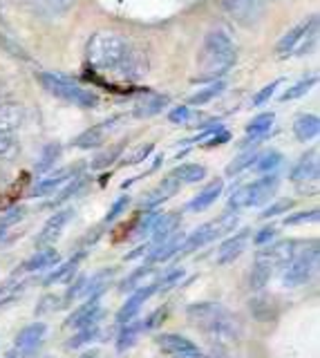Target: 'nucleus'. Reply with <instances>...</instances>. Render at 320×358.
Instances as JSON below:
<instances>
[{
	"instance_id": "obj_15",
	"label": "nucleus",
	"mask_w": 320,
	"mask_h": 358,
	"mask_svg": "<svg viewBox=\"0 0 320 358\" xmlns=\"http://www.w3.org/2000/svg\"><path fill=\"white\" fill-rule=\"evenodd\" d=\"M154 294H157V282H152V285H148V287H139L135 294H132L130 298H128V302L124 307L119 309V313H117V322H121V324H126V322H132V318L137 316L139 313V309L146 305V300H150Z\"/></svg>"
},
{
	"instance_id": "obj_23",
	"label": "nucleus",
	"mask_w": 320,
	"mask_h": 358,
	"mask_svg": "<svg viewBox=\"0 0 320 358\" xmlns=\"http://www.w3.org/2000/svg\"><path fill=\"white\" fill-rule=\"evenodd\" d=\"M180 217H182V213L180 210H173V213H166V215H159L157 224H154V229H152V242L150 246L154 249L159 242H163L166 238H170V235L180 229Z\"/></svg>"
},
{
	"instance_id": "obj_49",
	"label": "nucleus",
	"mask_w": 320,
	"mask_h": 358,
	"mask_svg": "<svg viewBox=\"0 0 320 358\" xmlns=\"http://www.w3.org/2000/svg\"><path fill=\"white\" fill-rule=\"evenodd\" d=\"M157 220H159V215L157 213H152V210H148V215L146 217H141V220H137L135 224V238H143L146 233H152V229H154V224H157Z\"/></svg>"
},
{
	"instance_id": "obj_16",
	"label": "nucleus",
	"mask_w": 320,
	"mask_h": 358,
	"mask_svg": "<svg viewBox=\"0 0 320 358\" xmlns=\"http://www.w3.org/2000/svg\"><path fill=\"white\" fill-rule=\"evenodd\" d=\"M119 121H121V119L115 117V119H110V121L99 123V126H92L90 130L81 132L79 137L74 139V145H76V148H83V150L99 148V145H101V143L108 139V134L117 128V123H119Z\"/></svg>"
},
{
	"instance_id": "obj_20",
	"label": "nucleus",
	"mask_w": 320,
	"mask_h": 358,
	"mask_svg": "<svg viewBox=\"0 0 320 358\" xmlns=\"http://www.w3.org/2000/svg\"><path fill=\"white\" fill-rule=\"evenodd\" d=\"M184 238L186 235L182 233L180 235V231H175L170 238H166L163 242H159L154 249L150 251V257H148V266L150 264H159V262H166V260H170L173 255H177V251H180V246H182V242H184Z\"/></svg>"
},
{
	"instance_id": "obj_50",
	"label": "nucleus",
	"mask_w": 320,
	"mask_h": 358,
	"mask_svg": "<svg viewBox=\"0 0 320 358\" xmlns=\"http://www.w3.org/2000/svg\"><path fill=\"white\" fill-rule=\"evenodd\" d=\"M148 275H152L150 266H148V264H143V266H141V268H137V271L132 273L130 278H126L124 282H121V287H119V289H121V291H132V289H135V287L141 282L143 278H148Z\"/></svg>"
},
{
	"instance_id": "obj_5",
	"label": "nucleus",
	"mask_w": 320,
	"mask_h": 358,
	"mask_svg": "<svg viewBox=\"0 0 320 358\" xmlns=\"http://www.w3.org/2000/svg\"><path fill=\"white\" fill-rule=\"evenodd\" d=\"M235 227H238V213L235 210H226L217 220L206 222V224H202L200 229H195L191 235H186L177 255H186V253H193L197 249H204L206 244L215 242L217 238H224V235L233 233Z\"/></svg>"
},
{
	"instance_id": "obj_28",
	"label": "nucleus",
	"mask_w": 320,
	"mask_h": 358,
	"mask_svg": "<svg viewBox=\"0 0 320 358\" xmlns=\"http://www.w3.org/2000/svg\"><path fill=\"white\" fill-rule=\"evenodd\" d=\"M61 260L59 257V251L57 249H52V246H48V249H41L38 253H34L29 257V260L23 264V271H27V273H36V271H41V268H50V266H54Z\"/></svg>"
},
{
	"instance_id": "obj_7",
	"label": "nucleus",
	"mask_w": 320,
	"mask_h": 358,
	"mask_svg": "<svg viewBox=\"0 0 320 358\" xmlns=\"http://www.w3.org/2000/svg\"><path fill=\"white\" fill-rule=\"evenodd\" d=\"M318 36V16H309L303 22H298L293 29H289L278 43L280 59H289V56H303L312 50Z\"/></svg>"
},
{
	"instance_id": "obj_34",
	"label": "nucleus",
	"mask_w": 320,
	"mask_h": 358,
	"mask_svg": "<svg viewBox=\"0 0 320 358\" xmlns=\"http://www.w3.org/2000/svg\"><path fill=\"white\" fill-rule=\"evenodd\" d=\"M34 9L43 16H61L68 9L74 7L76 0H29Z\"/></svg>"
},
{
	"instance_id": "obj_12",
	"label": "nucleus",
	"mask_w": 320,
	"mask_h": 358,
	"mask_svg": "<svg viewBox=\"0 0 320 358\" xmlns=\"http://www.w3.org/2000/svg\"><path fill=\"white\" fill-rule=\"evenodd\" d=\"M72 215H74L72 208H63L59 213H54V215L45 222V227L41 229L38 238H36V246H38V249H48L50 244L57 242L61 235H63L65 227L70 224Z\"/></svg>"
},
{
	"instance_id": "obj_36",
	"label": "nucleus",
	"mask_w": 320,
	"mask_h": 358,
	"mask_svg": "<svg viewBox=\"0 0 320 358\" xmlns=\"http://www.w3.org/2000/svg\"><path fill=\"white\" fill-rule=\"evenodd\" d=\"M141 331H143L141 320H139V322H128L126 327L121 329L119 338H117V350H119V352H126L128 347H132V345L137 343V338L141 336Z\"/></svg>"
},
{
	"instance_id": "obj_22",
	"label": "nucleus",
	"mask_w": 320,
	"mask_h": 358,
	"mask_svg": "<svg viewBox=\"0 0 320 358\" xmlns=\"http://www.w3.org/2000/svg\"><path fill=\"white\" fill-rule=\"evenodd\" d=\"M48 327L43 322H34L27 324V327L20 329V334L16 336V352H31L36 345H41V341L45 338Z\"/></svg>"
},
{
	"instance_id": "obj_31",
	"label": "nucleus",
	"mask_w": 320,
	"mask_h": 358,
	"mask_svg": "<svg viewBox=\"0 0 320 358\" xmlns=\"http://www.w3.org/2000/svg\"><path fill=\"white\" fill-rule=\"evenodd\" d=\"M83 253H76L70 262L61 264L57 271H54L52 275L45 278V285H61V282H70V280L76 275V271H79V264L83 262Z\"/></svg>"
},
{
	"instance_id": "obj_21",
	"label": "nucleus",
	"mask_w": 320,
	"mask_h": 358,
	"mask_svg": "<svg viewBox=\"0 0 320 358\" xmlns=\"http://www.w3.org/2000/svg\"><path fill=\"white\" fill-rule=\"evenodd\" d=\"M222 190H224V182L222 179H215V182H211L208 186H204V190L197 197H193L191 201H189V210H193V213H202V210H206V208H211L215 201L219 199V195H222Z\"/></svg>"
},
{
	"instance_id": "obj_42",
	"label": "nucleus",
	"mask_w": 320,
	"mask_h": 358,
	"mask_svg": "<svg viewBox=\"0 0 320 358\" xmlns=\"http://www.w3.org/2000/svg\"><path fill=\"white\" fill-rule=\"evenodd\" d=\"M316 83V76H309V78H303V81H298L296 85H291L286 92L282 94V101H296V99H300L305 96L309 90H312V85Z\"/></svg>"
},
{
	"instance_id": "obj_54",
	"label": "nucleus",
	"mask_w": 320,
	"mask_h": 358,
	"mask_svg": "<svg viewBox=\"0 0 320 358\" xmlns=\"http://www.w3.org/2000/svg\"><path fill=\"white\" fill-rule=\"evenodd\" d=\"M275 233H278V229H275L273 224H269V227H264V229H260V231L256 233V238H253V242H256L258 246H262V244L271 242V240L275 238Z\"/></svg>"
},
{
	"instance_id": "obj_41",
	"label": "nucleus",
	"mask_w": 320,
	"mask_h": 358,
	"mask_svg": "<svg viewBox=\"0 0 320 358\" xmlns=\"http://www.w3.org/2000/svg\"><path fill=\"white\" fill-rule=\"evenodd\" d=\"M224 81H215V83H211L208 87H204V90H200L197 94H193L191 96V106H204V103H208V101H213L215 96H219L224 92Z\"/></svg>"
},
{
	"instance_id": "obj_48",
	"label": "nucleus",
	"mask_w": 320,
	"mask_h": 358,
	"mask_svg": "<svg viewBox=\"0 0 320 358\" xmlns=\"http://www.w3.org/2000/svg\"><path fill=\"white\" fill-rule=\"evenodd\" d=\"M128 204H130V197H128V195L117 197V199H115V204L110 206V210L106 213V217H103V227H106V224H112V222L121 215V213H124V210L128 208Z\"/></svg>"
},
{
	"instance_id": "obj_14",
	"label": "nucleus",
	"mask_w": 320,
	"mask_h": 358,
	"mask_svg": "<svg viewBox=\"0 0 320 358\" xmlns=\"http://www.w3.org/2000/svg\"><path fill=\"white\" fill-rule=\"evenodd\" d=\"M289 179L298 186H305V184L316 186L318 184V150H309L307 155H303L300 162L291 168Z\"/></svg>"
},
{
	"instance_id": "obj_51",
	"label": "nucleus",
	"mask_w": 320,
	"mask_h": 358,
	"mask_svg": "<svg viewBox=\"0 0 320 358\" xmlns=\"http://www.w3.org/2000/svg\"><path fill=\"white\" fill-rule=\"evenodd\" d=\"M25 217V208L23 206H16L12 210H7L3 217H0V229H9V227H14V224H18L20 220Z\"/></svg>"
},
{
	"instance_id": "obj_2",
	"label": "nucleus",
	"mask_w": 320,
	"mask_h": 358,
	"mask_svg": "<svg viewBox=\"0 0 320 358\" xmlns=\"http://www.w3.org/2000/svg\"><path fill=\"white\" fill-rule=\"evenodd\" d=\"M186 318L219 350L235 347L240 338V320L228 309L215 305V302H195L186 309Z\"/></svg>"
},
{
	"instance_id": "obj_53",
	"label": "nucleus",
	"mask_w": 320,
	"mask_h": 358,
	"mask_svg": "<svg viewBox=\"0 0 320 358\" xmlns=\"http://www.w3.org/2000/svg\"><path fill=\"white\" fill-rule=\"evenodd\" d=\"M154 145L152 143H141L137 145V150L132 152L130 157H126V166H132V164H141V162H146V157L152 152Z\"/></svg>"
},
{
	"instance_id": "obj_1",
	"label": "nucleus",
	"mask_w": 320,
	"mask_h": 358,
	"mask_svg": "<svg viewBox=\"0 0 320 358\" xmlns=\"http://www.w3.org/2000/svg\"><path fill=\"white\" fill-rule=\"evenodd\" d=\"M85 56L94 70L115 74L124 81H137L148 72V59L143 52L135 50L124 34L112 29L94 31L87 41Z\"/></svg>"
},
{
	"instance_id": "obj_45",
	"label": "nucleus",
	"mask_w": 320,
	"mask_h": 358,
	"mask_svg": "<svg viewBox=\"0 0 320 358\" xmlns=\"http://www.w3.org/2000/svg\"><path fill=\"white\" fill-rule=\"evenodd\" d=\"M121 150H124V143L115 145L112 150H106V152H101V155H99L96 159L92 162V168H94V171H101V168H108L110 164H115V162H117V157L121 155Z\"/></svg>"
},
{
	"instance_id": "obj_26",
	"label": "nucleus",
	"mask_w": 320,
	"mask_h": 358,
	"mask_svg": "<svg viewBox=\"0 0 320 358\" xmlns=\"http://www.w3.org/2000/svg\"><path fill=\"white\" fill-rule=\"evenodd\" d=\"M170 103V99L166 94H148L146 99H141L139 103L132 110V115L137 119H146V117H154Z\"/></svg>"
},
{
	"instance_id": "obj_37",
	"label": "nucleus",
	"mask_w": 320,
	"mask_h": 358,
	"mask_svg": "<svg viewBox=\"0 0 320 358\" xmlns=\"http://www.w3.org/2000/svg\"><path fill=\"white\" fill-rule=\"evenodd\" d=\"M61 157V145L59 143H48L41 152V159L36 162V171L41 175H45L50 168L57 166V159Z\"/></svg>"
},
{
	"instance_id": "obj_3",
	"label": "nucleus",
	"mask_w": 320,
	"mask_h": 358,
	"mask_svg": "<svg viewBox=\"0 0 320 358\" xmlns=\"http://www.w3.org/2000/svg\"><path fill=\"white\" fill-rule=\"evenodd\" d=\"M238 52L226 31H211L204 38L200 52V78L202 81H219L235 65Z\"/></svg>"
},
{
	"instance_id": "obj_29",
	"label": "nucleus",
	"mask_w": 320,
	"mask_h": 358,
	"mask_svg": "<svg viewBox=\"0 0 320 358\" xmlns=\"http://www.w3.org/2000/svg\"><path fill=\"white\" fill-rule=\"evenodd\" d=\"M85 184H87V179L76 175V177H74V179H70V182L65 184L63 188H59L57 197H54V201H50V204H45V208H57V206H63L65 201H70V199H74L76 195H79L81 190L85 188Z\"/></svg>"
},
{
	"instance_id": "obj_8",
	"label": "nucleus",
	"mask_w": 320,
	"mask_h": 358,
	"mask_svg": "<svg viewBox=\"0 0 320 358\" xmlns=\"http://www.w3.org/2000/svg\"><path fill=\"white\" fill-rule=\"evenodd\" d=\"M318 253H320L318 240L303 242L298 255L293 257L289 264H286V271H284L282 282L286 287H300V285H305L307 280L314 275V268L318 264Z\"/></svg>"
},
{
	"instance_id": "obj_52",
	"label": "nucleus",
	"mask_w": 320,
	"mask_h": 358,
	"mask_svg": "<svg viewBox=\"0 0 320 358\" xmlns=\"http://www.w3.org/2000/svg\"><path fill=\"white\" fill-rule=\"evenodd\" d=\"M280 78H278V81H273V83H269V85H264L262 90H260V92L256 94V96H253V106H262V103H267V101L275 94V90H278L280 87Z\"/></svg>"
},
{
	"instance_id": "obj_24",
	"label": "nucleus",
	"mask_w": 320,
	"mask_h": 358,
	"mask_svg": "<svg viewBox=\"0 0 320 358\" xmlns=\"http://www.w3.org/2000/svg\"><path fill=\"white\" fill-rule=\"evenodd\" d=\"M23 123V108L14 101H0V132L12 134Z\"/></svg>"
},
{
	"instance_id": "obj_13",
	"label": "nucleus",
	"mask_w": 320,
	"mask_h": 358,
	"mask_svg": "<svg viewBox=\"0 0 320 358\" xmlns=\"http://www.w3.org/2000/svg\"><path fill=\"white\" fill-rule=\"evenodd\" d=\"M249 238H251V229H242L235 235L226 238L222 244L217 246V253H215L217 264H231V262H235L238 257L245 253L247 244H249Z\"/></svg>"
},
{
	"instance_id": "obj_25",
	"label": "nucleus",
	"mask_w": 320,
	"mask_h": 358,
	"mask_svg": "<svg viewBox=\"0 0 320 358\" xmlns=\"http://www.w3.org/2000/svg\"><path fill=\"white\" fill-rule=\"evenodd\" d=\"M273 121H275V115L273 112H264V115H258L256 119H253L249 126H247V141L245 143H251L253 145H258L264 137L269 134L271 126H273Z\"/></svg>"
},
{
	"instance_id": "obj_11",
	"label": "nucleus",
	"mask_w": 320,
	"mask_h": 358,
	"mask_svg": "<svg viewBox=\"0 0 320 358\" xmlns=\"http://www.w3.org/2000/svg\"><path fill=\"white\" fill-rule=\"evenodd\" d=\"M103 316V307L99 305V298H90L85 300L79 309H74L68 320L63 322L65 329H83L90 327V324H99V318Z\"/></svg>"
},
{
	"instance_id": "obj_17",
	"label": "nucleus",
	"mask_w": 320,
	"mask_h": 358,
	"mask_svg": "<svg viewBox=\"0 0 320 358\" xmlns=\"http://www.w3.org/2000/svg\"><path fill=\"white\" fill-rule=\"evenodd\" d=\"M180 188H182V184H180L175 177H170V175H168V177L163 179V182H161L157 188L150 190L148 195H143V199H141V204H139V206H141L143 210H154L159 204H163V201H166V199H170L175 193H177Z\"/></svg>"
},
{
	"instance_id": "obj_43",
	"label": "nucleus",
	"mask_w": 320,
	"mask_h": 358,
	"mask_svg": "<svg viewBox=\"0 0 320 358\" xmlns=\"http://www.w3.org/2000/svg\"><path fill=\"white\" fill-rule=\"evenodd\" d=\"M18 155V143L9 132H0V159L9 162Z\"/></svg>"
},
{
	"instance_id": "obj_55",
	"label": "nucleus",
	"mask_w": 320,
	"mask_h": 358,
	"mask_svg": "<svg viewBox=\"0 0 320 358\" xmlns=\"http://www.w3.org/2000/svg\"><path fill=\"white\" fill-rule=\"evenodd\" d=\"M150 251H152V246H150V244H141L139 249L130 251V253L126 255V260H137V257H141L143 253H150Z\"/></svg>"
},
{
	"instance_id": "obj_44",
	"label": "nucleus",
	"mask_w": 320,
	"mask_h": 358,
	"mask_svg": "<svg viewBox=\"0 0 320 358\" xmlns=\"http://www.w3.org/2000/svg\"><path fill=\"white\" fill-rule=\"evenodd\" d=\"M320 217V210L318 208H309V210H300V213H293V215H289L284 220L286 227H298V224H309V222H318Z\"/></svg>"
},
{
	"instance_id": "obj_30",
	"label": "nucleus",
	"mask_w": 320,
	"mask_h": 358,
	"mask_svg": "<svg viewBox=\"0 0 320 358\" xmlns=\"http://www.w3.org/2000/svg\"><path fill=\"white\" fill-rule=\"evenodd\" d=\"M112 273L115 268H106V271H99L96 275H92L87 282H83V289H81V296H85L87 300L90 298H99L106 291V287L110 285V280H112Z\"/></svg>"
},
{
	"instance_id": "obj_57",
	"label": "nucleus",
	"mask_w": 320,
	"mask_h": 358,
	"mask_svg": "<svg viewBox=\"0 0 320 358\" xmlns=\"http://www.w3.org/2000/svg\"><path fill=\"white\" fill-rule=\"evenodd\" d=\"M3 238H5V229H0V242H3Z\"/></svg>"
},
{
	"instance_id": "obj_33",
	"label": "nucleus",
	"mask_w": 320,
	"mask_h": 358,
	"mask_svg": "<svg viewBox=\"0 0 320 358\" xmlns=\"http://www.w3.org/2000/svg\"><path fill=\"white\" fill-rule=\"evenodd\" d=\"M170 177L177 179L180 184H197L206 177V168L200 164H182L170 173Z\"/></svg>"
},
{
	"instance_id": "obj_56",
	"label": "nucleus",
	"mask_w": 320,
	"mask_h": 358,
	"mask_svg": "<svg viewBox=\"0 0 320 358\" xmlns=\"http://www.w3.org/2000/svg\"><path fill=\"white\" fill-rule=\"evenodd\" d=\"M81 358H96V352H87V354H83Z\"/></svg>"
},
{
	"instance_id": "obj_40",
	"label": "nucleus",
	"mask_w": 320,
	"mask_h": 358,
	"mask_svg": "<svg viewBox=\"0 0 320 358\" xmlns=\"http://www.w3.org/2000/svg\"><path fill=\"white\" fill-rule=\"evenodd\" d=\"M280 164H282V152L269 150V152H264V155H258V159H256V164H253V168H256L258 173H267L269 175Z\"/></svg>"
},
{
	"instance_id": "obj_19",
	"label": "nucleus",
	"mask_w": 320,
	"mask_h": 358,
	"mask_svg": "<svg viewBox=\"0 0 320 358\" xmlns=\"http://www.w3.org/2000/svg\"><path fill=\"white\" fill-rule=\"evenodd\" d=\"M76 177V171H72V168H65V171H59L57 175H50V177H45V179H41L38 184H34L31 186V190H29V197H45V195H50V193H54V190H59V188H63L65 184L70 182V179H74Z\"/></svg>"
},
{
	"instance_id": "obj_32",
	"label": "nucleus",
	"mask_w": 320,
	"mask_h": 358,
	"mask_svg": "<svg viewBox=\"0 0 320 358\" xmlns=\"http://www.w3.org/2000/svg\"><path fill=\"white\" fill-rule=\"evenodd\" d=\"M249 307H251V313H253V318H258L260 322H271L278 318V309H275L273 305V300L269 296H258V298H253L249 302Z\"/></svg>"
},
{
	"instance_id": "obj_18",
	"label": "nucleus",
	"mask_w": 320,
	"mask_h": 358,
	"mask_svg": "<svg viewBox=\"0 0 320 358\" xmlns=\"http://www.w3.org/2000/svg\"><path fill=\"white\" fill-rule=\"evenodd\" d=\"M154 343H157L163 352H168L173 356H193L200 352V347L193 341L184 338L180 334H159L157 338H154Z\"/></svg>"
},
{
	"instance_id": "obj_4",
	"label": "nucleus",
	"mask_w": 320,
	"mask_h": 358,
	"mask_svg": "<svg viewBox=\"0 0 320 358\" xmlns=\"http://www.w3.org/2000/svg\"><path fill=\"white\" fill-rule=\"evenodd\" d=\"M41 85L48 90L50 94L59 96L68 103H74L76 108H96L99 106V96L92 92V90H85L79 83H74L72 78L63 76V74H54V72H43L38 74Z\"/></svg>"
},
{
	"instance_id": "obj_10",
	"label": "nucleus",
	"mask_w": 320,
	"mask_h": 358,
	"mask_svg": "<svg viewBox=\"0 0 320 358\" xmlns=\"http://www.w3.org/2000/svg\"><path fill=\"white\" fill-rule=\"evenodd\" d=\"M303 242H296V240H282V242H275L271 244L269 249H264L258 253L256 260L258 262H264L269 264L271 268L273 266H286L293 257L298 255V251H300Z\"/></svg>"
},
{
	"instance_id": "obj_27",
	"label": "nucleus",
	"mask_w": 320,
	"mask_h": 358,
	"mask_svg": "<svg viewBox=\"0 0 320 358\" xmlns=\"http://www.w3.org/2000/svg\"><path fill=\"white\" fill-rule=\"evenodd\" d=\"M320 132V119L316 115H300L296 121H293V134L298 141H312L318 137Z\"/></svg>"
},
{
	"instance_id": "obj_39",
	"label": "nucleus",
	"mask_w": 320,
	"mask_h": 358,
	"mask_svg": "<svg viewBox=\"0 0 320 358\" xmlns=\"http://www.w3.org/2000/svg\"><path fill=\"white\" fill-rule=\"evenodd\" d=\"M271 271H273V268L269 264L256 260V264H253V268H251V289L253 291H262L264 287H267L269 280H271Z\"/></svg>"
},
{
	"instance_id": "obj_58",
	"label": "nucleus",
	"mask_w": 320,
	"mask_h": 358,
	"mask_svg": "<svg viewBox=\"0 0 320 358\" xmlns=\"http://www.w3.org/2000/svg\"><path fill=\"white\" fill-rule=\"evenodd\" d=\"M3 92H5V87H3V85H0V99H3Z\"/></svg>"
},
{
	"instance_id": "obj_35",
	"label": "nucleus",
	"mask_w": 320,
	"mask_h": 358,
	"mask_svg": "<svg viewBox=\"0 0 320 358\" xmlns=\"http://www.w3.org/2000/svg\"><path fill=\"white\" fill-rule=\"evenodd\" d=\"M258 155H260L258 148L245 150L240 157H235V159L228 164L226 175H228V177H235V175H240V173H245L247 168H253V164H256V159H258Z\"/></svg>"
},
{
	"instance_id": "obj_47",
	"label": "nucleus",
	"mask_w": 320,
	"mask_h": 358,
	"mask_svg": "<svg viewBox=\"0 0 320 358\" xmlns=\"http://www.w3.org/2000/svg\"><path fill=\"white\" fill-rule=\"evenodd\" d=\"M291 206H293V201H289V199H278V201H273L271 206H267V208L260 213V220H273V217L282 215L284 210H289Z\"/></svg>"
},
{
	"instance_id": "obj_46",
	"label": "nucleus",
	"mask_w": 320,
	"mask_h": 358,
	"mask_svg": "<svg viewBox=\"0 0 320 358\" xmlns=\"http://www.w3.org/2000/svg\"><path fill=\"white\" fill-rule=\"evenodd\" d=\"M168 119H170V123H177V126H189V123L195 119V112L189 106H180L168 112Z\"/></svg>"
},
{
	"instance_id": "obj_6",
	"label": "nucleus",
	"mask_w": 320,
	"mask_h": 358,
	"mask_svg": "<svg viewBox=\"0 0 320 358\" xmlns=\"http://www.w3.org/2000/svg\"><path fill=\"white\" fill-rule=\"evenodd\" d=\"M278 190V177L275 175H264L251 184H245L235 188L228 195V210H240V208H251V206H262L269 204L271 197Z\"/></svg>"
},
{
	"instance_id": "obj_38",
	"label": "nucleus",
	"mask_w": 320,
	"mask_h": 358,
	"mask_svg": "<svg viewBox=\"0 0 320 358\" xmlns=\"http://www.w3.org/2000/svg\"><path fill=\"white\" fill-rule=\"evenodd\" d=\"M99 324H90V327H83V329H76V334L68 341V350H79L83 345H92V341H96L99 336Z\"/></svg>"
},
{
	"instance_id": "obj_9",
	"label": "nucleus",
	"mask_w": 320,
	"mask_h": 358,
	"mask_svg": "<svg viewBox=\"0 0 320 358\" xmlns=\"http://www.w3.org/2000/svg\"><path fill=\"white\" fill-rule=\"evenodd\" d=\"M222 7L240 25H253L264 14L267 0H222Z\"/></svg>"
}]
</instances>
